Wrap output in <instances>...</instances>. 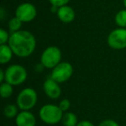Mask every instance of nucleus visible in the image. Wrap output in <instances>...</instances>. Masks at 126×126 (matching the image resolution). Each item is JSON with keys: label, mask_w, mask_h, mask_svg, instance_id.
I'll return each instance as SVG.
<instances>
[{"label": "nucleus", "mask_w": 126, "mask_h": 126, "mask_svg": "<svg viewBox=\"0 0 126 126\" xmlns=\"http://www.w3.org/2000/svg\"><path fill=\"white\" fill-rule=\"evenodd\" d=\"M5 81L12 86H18L23 84L27 79V71L23 66L15 64L6 68Z\"/></svg>", "instance_id": "nucleus-4"}, {"label": "nucleus", "mask_w": 126, "mask_h": 126, "mask_svg": "<svg viewBox=\"0 0 126 126\" xmlns=\"http://www.w3.org/2000/svg\"><path fill=\"white\" fill-rule=\"evenodd\" d=\"M5 80V72L4 70H0V82L3 83V81Z\"/></svg>", "instance_id": "nucleus-23"}, {"label": "nucleus", "mask_w": 126, "mask_h": 126, "mask_svg": "<svg viewBox=\"0 0 126 126\" xmlns=\"http://www.w3.org/2000/svg\"><path fill=\"white\" fill-rule=\"evenodd\" d=\"M16 126H35L36 120L33 113L29 110H23L16 117Z\"/></svg>", "instance_id": "nucleus-10"}, {"label": "nucleus", "mask_w": 126, "mask_h": 126, "mask_svg": "<svg viewBox=\"0 0 126 126\" xmlns=\"http://www.w3.org/2000/svg\"><path fill=\"white\" fill-rule=\"evenodd\" d=\"M17 108L14 105H8L4 109V115L8 118H13L17 116Z\"/></svg>", "instance_id": "nucleus-16"}, {"label": "nucleus", "mask_w": 126, "mask_h": 126, "mask_svg": "<svg viewBox=\"0 0 126 126\" xmlns=\"http://www.w3.org/2000/svg\"><path fill=\"white\" fill-rule=\"evenodd\" d=\"M115 22L120 28L126 27V10L118 11L115 16Z\"/></svg>", "instance_id": "nucleus-15"}, {"label": "nucleus", "mask_w": 126, "mask_h": 126, "mask_svg": "<svg viewBox=\"0 0 126 126\" xmlns=\"http://www.w3.org/2000/svg\"><path fill=\"white\" fill-rule=\"evenodd\" d=\"M61 121L64 126H76L78 124L77 117L73 112H67L64 114Z\"/></svg>", "instance_id": "nucleus-13"}, {"label": "nucleus", "mask_w": 126, "mask_h": 126, "mask_svg": "<svg viewBox=\"0 0 126 126\" xmlns=\"http://www.w3.org/2000/svg\"><path fill=\"white\" fill-rule=\"evenodd\" d=\"M62 112L59 105L57 106L53 104H47L41 108L39 116L45 124H55L62 120Z\"/></svg>", "instance_id": "nucleus-2"}, {"label": "nucleus", "mask_w": 126, "mask_h": 126, "mask_svg": "<svg viewBox=\"0 0 126 126\" xmlns=\"http://www.w3.org/2000/svg\"><path fill=\"white\" fill-rule=\"evenodd\" d=\"M70 0H49L50 4L53 6H55V7H61L63 5H67V3H69Z\"/></svg>", "instance_id": "nucleus-20"}, {"label": "nucleus", "mask_w": 126, "mask_h": 126, "mask_svg": "<svg viewBox=\"0 0 126 126\" xmlns=\"http://www.w3.org/2000/svg\"><path fill=\"white\" fill-rule=\"evenodd\" d=\"M13 93V86L8 82H3L0 86V94L2 98H9Z\"/></svg>", "instance_id": "nucleus-14"}, {"label": "nucleus", "mask_w": 126, "mask_h": 126, "mask_svg": "<svg viewBox=\"0 0 126 126\" xmlns=\"http://www.w3.org/2000/svg\"><path fill=\"white\" fill-rule=\"evenodd\" d=\"M43 90L45 94L52 99H56L60 98L61 94V88L59 83L53 79L51 77L47 78L43 84Z\"/></svg>", "instance_id": "nucleus-9"}, {"label": "nucleus", "mask_w": 126, "mask_h": 126, "mask_svg": "<svg viewBox=\"0 0 126 126\" xmlns=\"http://www.w3.org/2000/svg\"><path fill=\"white\" fill-rule=\"evenodd\" d=\"M61 51L55 46L48 47L43 51L41 56V63L46 68L53 69L61 63Z\"/></svg>", "instance_id": "nucleus-5"}, {"label": "nucleus", "mask_w": 126, "mask_h": 126, "mask_svg": "<svg viewBox=\"0 0 126 126\" xmlns=\"http://www.w3.org/2000/svg\"><path fill=\"white\" fill-rule=\"evenodd\" d=\"M76 126H95V125L93 124V123L89 122V121L83 120V121H81V122L78 123V124Z\"/></svg>", "instance_id": "nucleus-22"}, {"label": "nucleus", "mask_w": 126, "mask_h": 126, "mask_svg": "<svg viewBox=\"0 0 126 126\" xmlns=\"http://www.w3.org/2000/svg\"><path fill=\"white\" fill-rule=\"evenodd\" d=\"M10 36H11V35H9L8 32L6 31L5 30L1 29V30H0V43H1V45L5 44L7 42H9Z\"/></svg>", "instance_id": "nucleus-18"}, {"label": "nucleus", "mask_w": 126, "mask_h": 126, "mask_svg": "<svg viewBox=\"0 0 126 126\" xmlns=\"http://www.w3.org/2000/svg\"><path fill=\"white\" fill-rule=\"evenodd\" d=\"M22 23L23 22L19 19L18 17L15 16V17H12L11 20L9 21V29L11 32H16L20 30V28L22 26Z\"/></svg>", "instance_id": "nucleus-17"}, {"label": "nucleus", "mask_w": 126, "mask_h": 126, "mask_svg": "<svg viewBox=\"0 0 126 126\" xmlns=\"http://www.w3.org/2000/svg\"><path fill=\"white\" fill-rule=\"evenodd\" d=\"M16 16L24 23L31 22L36 16V9L30 3H23L16 8Z\"/></svg>", "instance_id": "nucleus-8"}, {"label": "nucleus", "mask_w": 126, "mask_h": 126, "mask_svg": "<svg viewBox=\"0 0 126 126\" xmlns=\"http://www.w3.org/2000/svg\"><path fill=\"white\" fill-rule=\"evenodd\" d=\"M57 16L61 22L65 23H69L73 22L75 18V12L74 9L70 6L63 5L59 7L57 11Z\"/></svg>", "instance_id": "nucleus-11"}, {"label": "nucleus", "mask_w": 126, "mask_h": 126, "mask_svg": "<svg viewBox=\"0 0 126 126\" xmlns=\"http://www.w3.org/2000/svg\"><path fill=\"white\" fill-rule=\"evenodd\" d=\"M9 46L13 53L19 57H28L33 54L36 47V41L30 32L18 30L13 32L9 39Z\"/></svg>", "instance_id": "nucleus-1"}, {"label": "nucleus", "mask_w": 126, "mask_h": 126, "mask_svg": "<svg viewBox=\"0 0 126 126\" xmlns=\"http://www.w3.org/2000/svg\"><path fill=\"white\" fill-rule=\"evenodd\" d=\"M13 51L9 45L3 44L0 46V63L6 64L11 60L13 55Z\"/></svg>", "instance_id": "nucleus-12"}, {"label": "nucleus", "mask_w": 126, "mask_h": 126, "mask_svg": "<svg viewBox=\"0 0 126 126\" xmlns=\"http://www.w3.org/2000/svg\"><path fill=\"white\" fill-rule=\"evenodd\" d=\"M124 6H125V8H126V0H124Z\"/></svg>", "instance_id": "nucleus-24"}, {"label": "nucleus", "mask_w": 126, "mask_h": 126, "mask_svg": "<svg viewBox=\"0 0 126 126\" xmlns=\"http://www.w3.org/2000/svg\"><path fill=\"white\" fill-rule=\"evenodd\" d=\"M98 126H119V124L112 119H105L102 121Z\"/></svg>", "instance_id": "nucleus-21"}, {"label": "nucleus", "mask_w": 126, "mask_h": 126, "mask_svg": "<svg viewBox=\"0 0 126 126\" xmlns=\"http://www.w3.org/2000/svg\"><path fill=\"white\" fill-rule=\"evenodd\" d=\"M107 43L111 48L124 49L126 47V29L119 28L112 30L108 35Z\"/></svg>", "instance_id": "nucleus-7"}, {"label": "nucleus", "mask_w": 126, "mask_h": 126, "mask_svg": "<svg viewBox=\"0 0 126 126\" xmlns=\"http://www.w3.org/2000/svg\"><path fill=\"white\" fill-rule=\"evenodd\" d=\"M70 106H71V103L67 98L62 99L59 104V107L61 109L62 111H67L69 110V108H70Z\"/></svg>", "instance_id": "nucleus-19"}, {"label": "nucleus", "mask_w": 126, "mask_h": 126, "mask_svg": "<svg viewBox=\"0 0 126 126\" xmlns=\"http://www.w3.org/2000/svg\"><path fill=\"white\" fill-rule=\"evenodd\" d=\"M73 72H74L73 66L69 62L64 61L59 63L55 67L53 68L50 77L58 83H63L70 79Z\"/></svg>", "instance_id": "nucleus-6"}, {"label": "nucleus", "mask_w": 126, "mask_h": 126, "mask_svg": "<svg viewBox=\"0 0 126 126\" xmlns=\"http://www.w3.org/2000/svg\"><path fill=\"white\" fill-rule=\"evenodd\" d=\"M37 103V93L33 88L27 87L19 93L16 98V105L22 110H30Z\"/></svg>", "instance_id": "nucleus-3"}]
</instances>
